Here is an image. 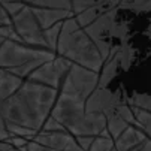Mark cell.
Segmentation results:
<instances>
[{"instance_id": "1", "label": "cell", "mask_w": 151, "mask_h": 151, "mask_svg": "<svg viewBox=\"0 0 151 151\" xmlns=\"http://www.w3.org/2000/svg\"><path fill=\"white\" fill-rule=\"evenodd\" d=\"M60 91L26 79L21 88L0 103V115L8 124L40 132L52 112Z\"/></svg>"}, {"instance_id": "2", "label": "cell", "mask_w": 151, "mask_h": 151, "mask_svg": "<svg viewBox=\"0 0 151 151\" xmlns=\"http://www.w3.org/2000/svg\"><path fill=\"white\" fill-rule=\"evenodd\" d=\"M55 54L96 73H100L105 63L96 44L79 27L75 17L63 21Z\"/></svg>"}, {"instance_id": "3", "label": "cell", "mask_w": 151, "mask_h": 151, "mask_svg": "<svg viewBox=\"0 0 151 151\" xmlns=\"http://www.w3.org/2000/svg\"><path fill=\"white\" fill-rule=\"evenodd\" d=\"M54 117L73 138L78 136H99L106 129V117L103 114H88L85 111V102L72 96L58 94L52 108Z\"/></svg>"}, {"instance_id": "4", "label": "cell", "mask_w": 151, "mask_h": 151, "mask_svg": "<svg viewBox=\"0 0 151 151\" xmlns=\"http://www.w3.org/2000/svg\"><path fill=\"white\" fill-rule=\"evenodd\" d=\"M55 57L57 54L51 51L37 50L15 40H5L3 45L0 47V70H12L24 66L33 60L51 61Z\"/></svg>"}, {"instance_id": "5", "label": "cell", "mask_w": 151, "mask_h": 151, "mask_svg": "<svg viewBox=\"0 0 151 151\" xmlns=\"http://www.w3.org/2000/svg\"><path fill=\"white\" fill-rule=\"evenodd\" d=\"M99 88V73L81 68L78 64H72L69 72L64 76L60 93L72 96L87 102V99Z\"/></svg>"}, {"instance_id": "6", "label": "cell", "mask_w": 151, "mask_h": 151, "mask_svg": "<svg viewBox=\"0 0 151 151\" xmlns=\"http://www.w3.org/2000/svg\"><path fill=\"white\" fill-rule=\"evenodd\" d=\"M12 27L15 29L17 35L19 36L23 44L33 47V48H37V50L48 51L45 39H44V30L40 29L30 6L26 5V8L23 11L12 18Z\"/></svg>"}, {"instance_id": "7", "label": "cell", "mask_w": 151, "mask_h": 151, "mask_svg": "<svg viewBox=\"0 0 151 151\" xmlns=\"http://www.w3.org/2000/svg\"><path fill=\"white\" fill-rule=\"evenodd\" d=\"M73 63H70L68 58L57 55L54 60L44 63L40 68H37L27 79L47 85V87H51L54 90H60L61 82L66 76V73L69 72L70 66Z\"/></svg>"}, {"instance_id": "8", "label": "cell", "mask_w": 151, "mask_h": 151, "mask_svg": "<svg viewBox=\"0 0 151 151\" xmlns=\"http://www.w3.org/2000/svg\"><path fill=\"white\" fill-rule=\"evenodd\" d=\"M121 105L120 93L108 88H97L85 102V111L88 114H103L108 120Z\"/></svg>"}, {"instance_id": "9", "label": "cell", "mask_w": 151, "mask_h": 151, "mask_svg": "<svg viewBox=\"0 0 151 151\" xmlns=\"http://www.w3.org/2000/svg\"><path fill=\"white\" fill-rule=\"evenodd\" d=\"M33 141L47 147V148H51L54 151H64L72 144H75V138L68 132H44V130H40Z\"/></svg>"}, {"instance_id": "10", "label": "cell", "mask_w": 151, "mask_h": 151, "mask_svg": "<svg viewBox=\"0 0 151 151\" xmlns=\"http://www.w3.org/2000/svg\"><path fill=\"white\" fill-rule=\"evenodd\" d=\"M30 8H32V11H33V14H35L42 30H48V29L63 23V21H66L68 18L73 17L70 11H57V9L35 8V6H30Z\"/></svg>"}, {"instance_id": "11", "label": "cell", "mask_w": 151, "mask_h": 151, "mask_svg": "<svg viewBox=\"0 0 151 151\" xmlns=\"http://www.w3.org/2000/svg\"><path fill=\"white\" fill-rule=\"evenodd\" d=\"M147 139V135L138 126H130L114 141V148L117 151H132L139 148Z\"/></svg>"}, {"instance_id": "12", "label": "cell", "mask_w": 151, "mask_h": 151, "mask_svg": "<svg viewBox=\"0 0 151 151\" xmlns=\"http://www.w3.org/2000/svg\"><path fill=\"white\" fill-rule=\"evenodd\" d=\"M24 84V79L18 78L9 70H0V103L12 97Z\"/></svg>"}, {"instance_id": "13", "label": "cell", "mask_w": 151, "mask_h": 151, "mask_svg": "<svg viewBox=\"0 0 151 151\" xmlns=\"http://www.w3.org/2000/svg\"><path fill=\"white\" fill-rule=\"evenodd\" d=\"M117 51H118V47L112 48L109 58L103 63V68L99 73V88H106L108 84H109L117 75V70L120 68L118 58H117Z\"/></svg>"}, {"instance_id": "14", "label": "cell", "mask_w": 151, "mask_h": 151, "mask_svg": "<svg viewBox=\"0 0 151 151\" xmlns=\"http://www.w3.org/2000/svg\"><path fill=\"white\" fill-rule=\"evenodd\" d=\"M132 124L130 123H127L117 111L111 115V117H108V123H106V130H108V133L111 135V138L115 141L126 129H129Z\"/></svg>"}, {"instance_id": "15", "label": "cell", "mask_w": 151, "mask_h": 151, "mask_svg": "<svg viewBox=\"0 0 151 151\" xmlns=\"http://www.w3.org/2000/svg\"><path fill=\"white\" fill-rule=\"evenodd\" d=\"M26 5L35 8H47V9L72 12V2H69V0H33V2H26Z\"/></svg>"}, {"instance_id": "16", "label": "cell", "mask_w": 151, "mask_h": 151, "mask_svg": "<svg viewBox=\"0 0 151 151\" xmlns=\"http://www.w3.org/2000/svg\"><path fill=\"white\" fill-rule=\"evenodd\" d=\"M114 148V139L111 138V135L108 133V130H105L94 139L93 145L90 147L88 151H111Z\"/></svg>"}, {"instance_id": "17", "label": "cell", "mask_w": 151, "mask_h": 151, "mask_svg": "<svg viewBox=\"0 0 151 151\" xmlns=\"http://www.w3.org/2000/svg\"><path fill=\"white\" fill-rule=\"evenodd\" d=\"M127 105H130L132 108H136V109H142V111L151 112V94L133 93V96L129 99Z\"/></svg>"}, {"instance_id": "18", "label": "cell", "mask_w": 151, "mask_h": 151, "mask_svg": "<svg viewBox=\"0 0 151 151\" xmlns=\"http://www.w3.org/2000/svg\"><path fill=\"white\" fill-rule=\"evenodd\" d=\"M117 58H118L120 68H123V69H129V66H130V63H132V58H133V50L129 47L126 42H123V45L118 47Z\"/></svg>"}, {"instance_id": "19", "label": "cell", "mask_w": 151, "mask_h": 151, "mask_svg": "<svg viewBox=\"0 0 151 151\" xmlns=\"http://www.w3.org/2000/svg\"><path fill=\"white\" fill-rule=\"evenodd\" d=\"M120 9H130L135 12H151V0L145 2H120Z\"/></svg>"}, {"instance_id": "20", "label": "cell", "mask_w": 151, "mask_h": 151, "mask_svg": "<svg viewBox=\"0 0 151 151\" xmlns=\"http://www.w3.org/2000/svg\"><path fill=\"white\" fill-rule=\"evenodd\" d=\"M0 5L3 6V9L8 12V15L11 18H14L17 14H19L21 11L26 8V3L24 2H8V0H2Z\"/></svg>"}, {"instance_id": "21", "label": "cell", "mask_w": 151, "mask_h": 151, "mask_svg": "<svg viewBox=\"0 0 151 151\" xmlns=\"http://www.w3.org/2000/svg\"><path fill=\"white\" fill-rule=\"evenodd\" d=\"M94 5H96L94 0H73L72 2V15L76 17V15L82 14L84 11L90 9Z\"/></svg>"}, {"instance_id": "22", "label": "cell", "mask_w": 151, "mask_h": 151, "mask_svg": "<svg viewBox=\"0 0 151 151\" xmlns=\"http://www.w3.org/2000/svg\"><path fill=\"white\" fill-rule=\"evenodd\" d=\"M42 130L44 132H66V129H64L54 117H48V120L45 121L44 127H42Z\"/></svg>"}, {"instance_id": "23", "label": "cell", "mask_w": 151, "mask_h": 151, "mask_svg": "<svg viewBox=\"0 0 151 151\" xmlns=\"http://www.w3.org/2000/svg\"><path fill=\"white\" fill-rule=\"evenodd\" d=\"M96 138H97V136H96ZM96 138H94V136H78V138H75V141H76V144H78L79 148H82L84 151H88Z\"/></svg>"}, {"instance_id": "24", "label": "cell", "mask_w": 151, "mask_h": 151, "mask_svg": "<svg viewBox=\"0 0 151 151\" xmlns=\"http://www.w3.org/2000/svg\"><path fill=\"white\" fill-rule=\"evenodd\" d=\"M9 145H12L15 150H21V148H24L29 145V141L24 139V138H19V136H11L8 141H6Z\"/></svg>"}, {"instance_id": "25", "label": "cell", "mask_w": 151, "mask_h": 151, "mask_svg": "<svg viewBox=\"0 0 151 151\" xmlns=\"http://www.w3.org/2000/svg\"><path fill=\"white\" fill-rule=\"evenodd\" d=\"M9 138H11V133L8 130V123L0 115V142H6Z\"/></svg>"}, {"instance_id": "26", "label": "cell", "mask_w": 151, "mask_h": 151, "mask_svg": "<svg viewBox=\"0 0 151 151\" xmlns=\"http://www.w3.org/2000/svg\"><path fill=\"white\" fill-rule=\"evenodd\" d=\"M9 24H12V18L3 9V6L0 5V26H9Z\"/></svg>"}, {"instance_id": "27", "label": "cell", "mask_w": 151, "mask_h": 151, "mask_svg": "<svg viewBox=\"0 0 151 151\" xmlns=\"http://www.w3.org/2000/svg\"><path fill=\"white\" fill-rule=\"evenodd\" d=\"M27 151H54V150L47 148V147H44V145L35 142V141H30L29 145H27Z\"/></svg>"}, {"instance_id": "28", "label": "cell", "mask_w": 151, "mask_h": 151, "mask_svg": "<svg viewBox=\"0 0 151 151\" xmlns=\"http://www.w3.org/2000/svg\"><path fill=\"white\" fill-rule=\"evenodd\" d=\"M0 151H17V150L8 142H0Z\"/></svg>"}, {"instance_id": "29", "label": "cell", "mask_w": 151, "mask_h": 151, "mask_svg": "<svg viewBox=\"0 0 151 151\" xmlns=\"http://www.w3.org/2000/svg\"><path fill=\"white\" fill-rule=\"evenodd\" d=\"M64 151H84V150H82V148H79V147H78V144H76V141H75V144H72L69 148H66Z\"/></svg>"}, {"instance_id": "30", "label": "cell", "mask_w": 151, "mask_h": 151, "mask_svg": "<svg viewBox=\"0 0 151 151\" xmlns=\"http://www.w3.org/2000/svg\"><path fill=\"white\" fill-rule=\"evenodd\" d=\"M5 40H6V39H3L2 36H0V47H2V45H3V42H5Z\"/></svg>"}, {"instance_id": "31", "label": "cell", "mask_w": 151, "mask_h": 151, "mask_svg": "<svg viewBox=\"0 0 151 151\" xmlns=\"http://www.w3.org/2000/svg\"><path fill=\"white\" fill-rule=\"evenodd\" d=\"M147 33H151V24H150V27H148V30H147Z\"/></svg>"}, {"instance_id": "32", "label": "cell", "mask_w": 151, "mask_h": 151, "mask_svg": "<svg viewBox=\"0 0 151 151\" xmlns=\"http://www.w3.org/2000/svg\"><path fill=\"white\" fill-rule=\"evenodd\" d=\"M147 36H148V37H150V39H151V33H147Z\"/></svg>"}, {"instance_id": "33", "label": "cell", "mask_w": 151, "mask_h": 151, "mask_svg": "<svg viewBox=\"0 0 151 151\" xmlns=\"http://www.w3.org/2000/svg\"><path fill=\"white\" fill-rule=\"evenodd\" d=\"M111 151H117V150H115V148H112V150H111Z\"/></svg>"}]
</instances>
